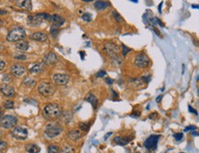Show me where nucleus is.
Segmentation results:
<instances>
[{
  "instance_id": "1",
  "label": "nucleus",
  "mask_w": 199,
  "mask_h": 153,
  "mask_svg": "<svg viewBox=\"0 0 199 153\" xmlns=\"http://www.w3.org/2000/svg\"><path fill=\"white\" fill-rule=\"evenodd\" d=\"M104 51L107 52V54L108 55L110 60L115 64H118V65L121 64V59L118 56V51H119L118 46H117L116 44H114L112 42H107L104 46Z\"/></svg>"
},
{
  "instance_id": "2",
  "label": "nucleus",
  "mask_w": 199,
  "mask_h": 153,
  "mask_svg": "<svg viewBox=\"0 0 199 153\" xmlns=\"http://www.w3.org/2000/svg\"><path fill=\"white\" fill-rule=\"evenodd\" d=\"M63 113L62 107L57 104H49L43 108V114L47 118L53 119L59 117Z\"/></svg>"
},
{
  "instance_id": "3",
  "label": "nucleus",
  "mask_w": 199,
  "mask_h": 153,
  "mask_svg": "<svg viewBox=\"0 0 199 153\" xmlns=\"http://www.w3.org/2000/svg\"><path fill=\"white\" fill-rule=\"evenodd\" d=\"M25 36H26L25 30L21 27H17L12 30H10V32L7 36V40L11 42H16V41H22V39H24Z\"/></svg>"
},
{
  "instance_id": "4",
  "label": "nucleus",
  "mask_w": 199,
  "mask_h": 153,
  "mask_svg": "<svg viewBox=\"0 0 199 153\" xmlns=\"http://www.w3.org/2000/svg\"><path fill=\"white\" fill-rule=\"evenodd\" d=\"M44 20H51V16L47 13H40L28 17V24L30 26H39Z\"/></svg>"
},
{
  "instance_id": "5",
  "label": "nucleus",
  "mask_w": 199,
  "mask_h": 153,
  "mask_svg": "<svg viewBox=\"0 0 199 153\" xmlns=\"http://www.w3.org/2000/svg\"><path fill=\"white\" fill-rule=\"evenodd\" d=\"M63 131V127L58 123H51L48 124L45 129V134L48 137L53 138L58 137Z\"/></svg>"
},
{
  "instance_id": "6",
  "label": "nucleus",
  "mask_w": 199,
  "mask_h": 153,
  "mask_svg": "<svg viewBox=\"0 0 199 153\" xmlns=\"http://www.w3.org/2000/svg\"><path fill=\"white\" fill-rule=\"evenodd\" d=\"M38 91L41 94L44 96H49L52 95L55 93V87L53 84L48 83V82H43L41 83L38 86Z\"/></svg>"
},
{
  "instance_id": "7",
  "label": "nucleus",
  "mask_w": 199,
  "mask_h": 153,
  "mask_svg": "<svg viewBox=\"0 0 199 153\" xmlns=\"http://www.w3.org/2000/svg\"><path fill=\"white\" fill-rule=\"evenodd\" d=\"M17 122H18L17 117L14 116H11V115L4 116L2 117V119L0 120V124H1V126L3 128H6V129L14 127L17 125Z\"/></svg>"
},
{
  "instance_id": "8",
  "label": "nucleus",
  "mask_w": 199,
  "mask_h": 153,
  "mask_svg": "<svg viewBox=\"0 0 199 153\" xmlns=\"http://www.w3.org/2000/svg\"><path fill=\"white\" fill-rule=\"evenodd\" d=\"M11 135L16 139L24 140L28 137V130L23 126H16L15 128H13Z\"/></svg>"
},
{
  "instance_id": "9",
  "label": "nucleus",
  "mask_w": 199,
  "mask_h": 153,
  "mask_svg": "<svg viewBox=\"0 0 199 153\" xmlns=\"http://www.w3.org/2000/svg\"><path fill=\"white\" fill-rule=\"evenodd\" d=\"M150 61L149 57L143 52L139 53L135 59V64L139 68H146L150 65Z\"/></svg>"
},
{
  "instance_id": "10",
  "label": "nucleus",
  "mask_w": 199,
  "mask_h": 153,
  "mask_svg": "<svg viewBox=\"0 0 199 153\" xmlns=\"http://www.w3.org/2000/svg\"><path fill=\"white\" fill-rule=\"evenodd\" d=\"M160 137L157 135H151L150 137H149L145 142H144V147L149 149V150H154L157 148L158 145V141H159Z\"/></svg>"
},
{
  "instance_id": "11",
  "label": "nucleus",
  "mask_w": 199,
  "mask_h": 153,
  "mask_svg": "<svg viewBox=\"0 0 199 153\" xmlns=\"http://www.w3.org/2000/svg\"><path fill=\"white\" fill-rule=\"evenodd\" d=\"M53 82L58 85H66L70 81V76L65 73H56L53 75Z\"/></svg>"
},
{
  "instance_id": "12",
  "label": "nucleus",
  "mask_w": 199,
  "mask_h": 153,
  "mask_svg": "<svg viewBox=\"0 0 199 153\" xmlns=\"http://www.w3.org/2000/svg\"><path fill=\"white\" fill-rule=\"evenodd\" d=\"M57 62H58V57L54 52H49L43 58V63L46 65H52Z\"/></svg>"
},
{
  "instance_id": "13",
  "label": "nucleus",
  "mask_w": 199,
  "mask_h": 153,
  "mask_svg": "<svg viewBox=\"0 0 199 153\" xmlns=\"http://www.w3.org/2000/svg\"><path fill=\"white\" fill-rule=\"evenodd\" d=\"M25 72H26V69H25V67L22 66L21 64L17 63V64H14V65L11 67V73H12V74L15 75V76L20 77V76L23 75V74L25 73Z\"/></svg>"
},
{
  "instance_id": "14",
  "label": "nucleus",
  "mask_w": 199,
  "mask_h": 153,
  "mask_svg": "<svg viewBox=\"0 0 199 153\" xmlns=\"http://www.w3.org/2000/svg\"><path fill=\"white\" fill-rule=\"evenodd\" d=\"M51 20H52V22L53 24V27H55V28L62 27L65 22V20L63 17H61L59 15H56V14L51 16Z\"/></svg>"
},
{
  "instance_id": "15",
  "label": "nucleus",
  "mask_w": 199,
  "mask_h": 153,
  "mask_svg": "<svg viewBox=\"0 0 199 153\" xmlns=\"http://www.w3.org/2000/svg\"><path fill=\"white\" fill-rule=\"evenodd\" d=\"M0 91H1V93H3L6 96H13L15 94V90L13 87L9 86V84H3L0 86Z\"/></svg>"
},
{
  "instance_id": "16",
  "label": "nucleus",
  "mask_w": 199,
  "mask_h": 153,
  "mask_svg": "<svg viewBox=\"0 0 199 153\" xmlns=\"http://www.w3.org/2000/svg\"><path fill=\"white\" fill-rule=\"evenodd\" d=\"M16 4L18 7H20V9H24V10H27V11H30L32 9V4H31V1L30 0H23V1H16Z\"/></svg>"
},
{
  "instance_id": "17",
  "label": "nucleus",
  "mask_w": 199,
  "mask_h": 153,
  "mask_svg": "<svg viewBox=\"0 0 199 153\" xmlns=\"http://www.w3.org/2000/svg\"><path fill=\"white\" fill-rule=\"evenodd\" d=\"M132 138H133V137H116L114 138V141L118 145L124 146V145L128 144Z\"/></svg>"
},
{
  "instance_id": "18",
  "label": "nucleus",
  "mask_w": 199,
  "mask_h": 153,
  "mask_svg": "<svg viewBox=\"0 0 199 153\" xmlns=\"http://www.w3.org/2000/svg\"><path fill=\"white\" fill-rule=\"evenodd\" d=\"M68 137L74 141H76L82 137V132L79 129H73L68 133Z\"/></svg>"
},
{
  "instance_id": "19",
  "label": "nucleus",
  "mask_w": 199,
  "mask_h": 153,
  "mask_svg": "<svg viewBox=\"0 0 199 153\" xmlns=\"http://www.w3.org/2000/svg\"><path fill=\"white\" fill-rule=\"evenodd\" d=\"M31 38L34 41H45L47 40V35L43 32H35L33 34H31Z\"/></svg>"
},
{
  "instance_id": "20",
  "label": "nucleus",
  "mask_w": 199,
  "mask_h": 153,
  "mask_svg": "<svg viewBox=\"0 0 199 153\" xmlns=\"http://www.w3.org/2000/svg\"><path fill=\"white\" fill-rule=\"evenodd\" d=\"M143 83H145L143 81L142 78H131L128 80V84L133 86L134 88H139V87H141L143 85Z\"/></svg>"
},
{
  "instance_id": "21",
  "label": "nucleus",
  "mask_w": 199,
  "mask_h": 153,
  "mask_svg": "<svg viewBox=\"0 0 199 153\" xmlns=\"http://www.w3.org/2000/svg\"><path fill=\"white\" fill-rule=\"evenodd\" d=\"M25 149H26V151L29 152V153H39V152L41 151L40 147H39L38 145L32 144V143L27 144V145L25 146Z\"/></svg>"
},
{
  "instance_id": "22",
  "label": "nucleus",
  "mask_w": 199,
  "mask_h": 153,
  "mask_svg": "<svg viewBox=\"0 0 199 153\" xmlns=\"http://www.w3.org/2000/svg\"><path fill=\"white\" fill-rule=\"evenodd\" d=\"M16 48H17L18 50L21 51V52H26V51L29 50L30 45H29V42H27V41H20L17 42Z\"/></svg>"
},
{
  "instance_id": "23",
  "label": "nucleus",
  "mask_w": 199,
  "mask_h": 153,
  "mask_svg": "<svg viewBox=\"0 0 199 153\" xmlns=\"http://www.w3.org/2000/svg\"><path fill=\"white\" fill-rule=\"evenodd\" d=\"M109 2L107 1H96L95 3V8L98 10H104L105 9H107L109 6Z\"/></svg>"
},
{
  "instance_id": "24",
  "label": "nucleus",
  "mask_w": 199,
  "mask_h": 153,
  "mask_svg": "<svg viewBox=\"0 0 199 153\" xmlns=\"http://www.w3.org/2000/svg\"><path fill=\"white\" fill-rule=\"evenodd\" d=\"M85 100L87 102H89L90 104L93 105L94 108H96V105H97V98L95 96V94H88L85 97Z\"/></svg>"
},
{
  "instance_id": "25",
  "label": "nucleus",
  "mask_w": 199,
  "mask_h": 153,
  "mask_svg": "<svg viewBox=\"0 0 199 153\" xmlns=\"http://www.w3.org/2000/svg\"><path fill=\"white\" fill-rule=\"evenodd\" d=\"M43 64L42 63H36V64H34L31 69H30V71H31V73H41V72H42L43 71Z\"/></svg>"
},
{
  "instance_id": "26",
  "label": "nucleus",
  "mask_w": 199,
  "mask_h": 153,
  "mask_svg": "<svg viewBox=\"0 0 199 153\" xmlns=\"http://www.w3.org/2000/svg\"><path fill=\"white\" fill-rule=\"evenodd\" d=\"M62 117V120L65 123H69L72 121V118H73V116L70 112H63L62 115L60 116Z\"/></svg>"
},
{
  "instance_id": "27",
  "label": "nucleus",
  "mask_w": 199,
  "mask_h": 153,
  "mask_svg": "<svg viewBox=\"0 0 199 153\" xmlns=\"http://www.w3.org/2000/svg\"><path fill=\"white\" fill-rule=\"evenodd\" d=\"M62 152L63 153H74V148L71 145H65L63 148H62Z\"/></svg>"
},
{
  "instance_id": "28",
  "label": "nucleus",
  "mask_w": 199,
  "mask_h": 153,
  "mask_svg": "<svg viewBox=\"0 0 199 153\" xmlns=\"http://www.w3.org/2000/svg\"><path fill=\"white\" fill-rule=\"evenodd\" d=\"M48 153H60V148L56 145H51L48 148Z\"/></svg>"
},
{
  "instance_id": "29",
  "label": "nucleus",
  "mask_w": 199,
  "mask_h": 153,
  "mask_svg": "<svg viewBox=\"0 0 199 153\" xmlns=\"http://www.w3.org/2000/svg\"><path fill=\"white\" fill-rule=\"evenodd\" d=\"M24 84L25 85H27V86H34L35 85V84H36V82H35V80H33V79H31V78H30V77H28V78H26L25 80H24Z\"/></svg>"
},
{
  "instance_id": "30",
  "label": "nucleus",
  "mask_w": 199,
  "mask_h": 153,
  "mask_svg": "<svg viewBox=\"0 0 199 153\" xmlns=\"http://www.w3.org/2000/svg\"><path fill=\"white\" fill-rule=\"evenodd\" d=\"M4 106L8 109H11L14 107V102L11 101V100H8L4 103Z\"/></svg>"
},
{
  "instance_id": "31",
  "label": "nucleus",
  "mask_w": 199,
  "mask_h": 153,
  "mask_svg": "<svg viewBox=\"0 0 199 153\" xmlns=\"http://www.w3.org/2000/svg\"><path fill=\"white\" fill-rule=\"evenodd\" d=\"M82 19H83L85 21H86V22H90V21L92 20V15L89 14V13H85V14H83Z\"/></svg>"
},
{
  "instance_id": "32",
  "label": "nucleus",
  "mask_w": 199,
  "mask_h": 153,
  "mask_svg": "<svg viewBox=\"0 0 199 153\" xmlns=\"http://www.w3.org/2000/svg\"><path fill=\"white\" fill-rule=\"evenodd\" d=\"M11 81H12V79H11V77L9 76V74H4V75H3L2 82H3L5 84H7L8 83L11 82Z\"/></svg>"
},
{
  "instance_id": "33",
  "label": "nucleus",
  "mask_w": 199,
  "mask_h": 153,
  "mask_svg": "<svg viewBox=\"0 0 199 153\" xmlns=\"http://www.w3.org/2000/svg\"><path fill=\"white\" fill-rule=\"evenodd\" d=\"M7 142L4 141V140H0V152H2L3 150H5L7 148Z\"/></svg>"
},
{
  "instance_id": "34",
  "label": "nucleus",
  "mask_w": 199,
  "mask_h": 153,
  "mask_svg": "<svg viewBox=\"0 0 199 153\" xmlns=\"http://www.w3.org/2000/svg\"><path fill=\"white\" fill-rule=\"evenodd\" d=\"M79 126H80V128H81L82 130H85V131H87L88 128H89V125L86 124V123H84V122H81V123L79 124Z\"/></svg>"
},
{
  "instance_id": "35",
  "label": "nucleus",
  "mask_w": 199,
  "mask_h": 153,
  "mask_svg": "<svg viewBox=\"0 0 199 153\" xmlns=\"http://www.w3.org/2000/svg\"><path fill=\"white\" fill-rule=\"evenodd\" d=\"M58 28H55V27H52V29H51V34L52 35V37H56L57 35H58Z\"/></svg>"
},
{
  "instance_id": "36",
  "label": "nucleus",
  "mask_w": 199,
  "mask_h": 153,
  "mask_svg": "<svg viewBox=\"0 0 199 153\" xmlns=\"http://www.w3.org/2000/svg\"><path fill=\"white\" fill-rule=\"evenodd\" d=\"M113 16H114V18L117 20V21H118V22H121V21H122V18H121V16H120L118 12L113 11Z\"/></svg>"
},
{
  "instance_id": "37",
  "label": "nucleus",
  "mask_w": 199,
  "mask_h": 153,
  "mask_svg": "<svg viewBox=\"0 0 199 153\" xmlns=\"http://www.w3.org/2000/svg\"><path fill=\"white\" fill-rule=\"evenodd\" d=\"M183 133H176V134H174L173 135V137L175 138V140L176 141H180L182 138H183Z\"/></svg>"
},
{
  "instance_id": "38",
  "label": "nucleus",
  "mask_w": 199,
  "mask_h": 153,
  "mask_svg": "<svg viewBox=\"0 0 199 153\" xmlns=\"http://www.w3.org/2000/svg\"><path fill=\"white\" fill-rule=\"evenodd\" d=\"M105 75H107V73L105 71H102V70L96 73V77H104Z\"/></svg>"
},
{
  "instance_id": "39",
  "label": "nucleus",
  "mask_w": 199,
  "mask_h": 153,
  "mask_svg": "<svg viewBox=\"0 0 199 153\" xmlns=\"http://www.w3.org/2000/svg\"><path fill=\"white\" fill-rule=\"evenodd\" d=\"M159 116H158V114L157 113H151L150 116H149V118L150 119H151V120H155L157 117H158Z\"/></svg>"
},
{
  "instance_id": "40",
  "label": "nucleus",
  "mask_w": 199,
  "mask_h": 153,
  "mask_svg": "<svg viewBox=\"0 0 199 153\" xmlns=\"http://www.w3.org/2000/svg\"><path fill=\"white\" fill-rule=\"evenodd\" d=\"M122 49H123V52H122V55L123 56H126V54H127V52H129V49H128L125 45H122Z\"/></svg>"
},
{
  "instance_id": "41",
  "label": "nucleus",
  "mask_w": 199,
  "mask_h": 153,
  "mask_svg": "<svg viewBox=\"0 0 199 153\" xmlns=\"http://www.w3.org/2000/svg\"><path fill=\"white\" fill-rule=\"evenodd\" d=\"M196 129V126H189L187 127L184 128V131H190V130H195Z\"/></svg>"
},
{
  "instance_id": "42",
  "label": "nucleus",
  "mask_w": 199,
  "mask_h": 153,
  "mask_svg": "<svg viewBox=\"0 0 199 153\" xmlns=\"http://www.w3.org/2000/svg\"><path fill=\"white\" fill-rule=\"evenodd\" d=\"M5 66H6V63H5V62H4V61H2V60H0V71L4 70Z\"/></svg>"
},
{
  "instance_id": "43",
  "label": "nucleus",
  "mask_w": 199,
  "mask_h": 153,
  "mask_svg": "<svg viewBox=\"0 0 199 153\" xmlns=\"http://www.w3.org/2000/svg\"><path fill=\"white\" fill-rule=\"evenodd\" d=\"M188 108H189V111L191 112V113H194V114H195V115H197V112H196V110L195 109H194L191 105H188Z\"/></svg>"
},
{
  "instance_id": "44",
  "label": "nucleus",
  "mask_w": 199,
  "mask_h": 153,
  "mask_svg": "<svg viewBox=\"0 0 199 153\" xmlns=\"http://www.w3.org/2000/svg\"><path fill=\"white\" fill-rule=\"evenodd\" d=\"M17 60H25L26 59V56L25 55H19V56H16L15 57Z\"/></svg>"
},
{
  "instance_id": "45",
  "label": "nucleus",
  "mask_w": 199,
  "mask_h": 153,
  "mask_svg": "<svg viewBox=\"0 0 199 153\" xmlns=\"http://www.w3.org/2000/svg\"><path fill=\"white\" fill-rule=\"evenodd\" d=\"M106 82H107L108 84H112L114 83V81H113L112 79H110V78H107V79H106Z\"/></svg>"
},
{
  "instance_id": "46",
  "label": "nucleus",
  "mask_w": 199,
  "mask_h": 153,
  "mask_svg": "<svg viewBox=\"0 0 199 153\" xmlns=\"http://www.w3.org/2000/svg\"><path fill=\"white\" fill-rule=\"evenodd\" d=\"M131 116H133V117H135V116H136V117H139V112H138L137 114H136V113H134V114H132V115H131Z\"/></svg>"
},
{
  "instance_id": "47",
  "label": "nucleus",
  "mask_w": 199,
  "mask_h": 153,
  "mask_svg": "<svg viewBox=\"0 0 199 153\" xmlns=\"http://www.w3.org/2000/svg\"><path fill=\"white\" fill-rule=\"evenodd\" d=\"M161 97H162L161 95H159V96H158V97L156 98V101H157V102H160V101L161 100Z\"/></svg>"
},
{
  "instance_id": "48",
  "label": "nucleus",
  "mask_w": 199,
  "mask_h": 153,
  "mask_svg": "<svg viewBox=\"0 0 199 153\" xmlns=\"http://www.w3.org/2000/svg\"><path fill=\"white\" fill-rule=\"evenodd\" d=\"M7 13V11H5V10H2V9H0V14H6Z\"/></svg>"
},
{
  "instance_id": "49",
  "label": "nucleus",
  "mask_w": 199,
  "mask_h": 153,
  "mask_svg": "<svg viewBox=\"0 0 199 153\" xmlns=\"http://www.w3.org/2000/svg\"><path fill=\"white\" fill-rule=\"evenodd\" d=\"M2 119V111H1V109H0V120Z\"/></svg>"
},
{
  "instance_id": "50",
  "label": "nucleus",
  "mask_w": 199,
  "mask_h": 153,
  "mask_svg": "<svg viewBox=\"0 0 199 153\" xmlns=\"http://www.w3.org/2000/svg\"><path fill=\"white\" fill-rule=\"evenodd\" d=\"M111 134H112V133H108V135H107V136H106V137H105V138H107V137H109Z\"/></svg>"
},
{
  "instance_id": "51",
  "label": "nucleus",
  "mask_w": 199,
  "mask_h": 153,
  "mask_svg": "<svg viewBox=\"0 0 199 153\" xmlns=\"http://www.w3.org/2000/svg\"><path fill=\"white\" fill-rule=\"evenodd\" d=\"M2 24H3V21H2L1 20H0V26H1Z\"/></svg>"
},
{
  "instance_id": "52",
  "label": "nucleus",
  "mask_w": 199,
  "mask_h": 153,
  "mask_svg": "<svg viewBox=\"0 0 199 153\" xmlns=\"http://www.w3.org/2000/svg\"><path fill=\"white\" fill-rule=\"evenodd\" d=\"M193 8H196V9H197V8H198V6H197V5H196V6H194H194H193Z\"/></svg>"
},
{
  "instance_id": "53",
  "label": "nucleus",
  "mask_w": 199,
  "mask_h": 153,
  "mask_svg": "<svg viewBox=\"0 0 199 153\" xmlns=\"http://www.w3.org/2000/svg\"><path fill=\"white\" fill-rule=\"evenodd\" d=\"M0 136H1V131H0Z\"/></svg>"
},
{
  "instance_id": "54",
  "label": "nucleus",
  "mask_w": 199,
  "mask_h": 153,
  "mask_svg": "<svg viewBox=\"0 0 199 153\" xmlns=\"http://www.w3.org/2000/svg\"><path fill=\"white\" fill-rule=\"evenodd\" d=\"M181 153H183V152H181Z\"/></svg>"
},
{
  "instance_id": "55",
  "label": "nucleus",
  "mask_w": 199,
  "mask_h": 153,
  "mask_svg": "<svg viewBox=\"0 0 199 153\" xmlns=\"http://www.w3.org/2000/svg\"><path fill=\"white\" fill-rule=\"evenodd\" d=\"M0 153H2V152H0Z\"/></svg>"
}]
</instances>
